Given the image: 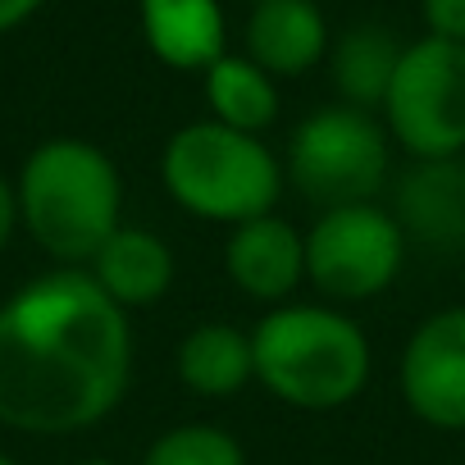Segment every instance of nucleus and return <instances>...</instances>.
Here are the masks:
<instances>
[{
	"mask_svg": "<svg viewBox=\"0 0 465 465\" xmlns=\"http://www.w3.org/2000/svg\"><path fill=\"white\" fill-rule=\"evenodd\" d=\"M133 379V329L87 270H51L0 302V424L74 433L105 420Z\"/></svg>",
	"mask_w": 465,
	"mask_h": 465,
	"instance_id": "nucleus-1",
	"label": "nucleus"
},
{
	"mask_svg": "<svg viewBox=\"0 0 465 465\" xmlns=\"http://www.w3.org/2000/svg\"><path fill=\"white\" fill-rule=\"evenodd\" d=\"M15 205L28 238L60 261V270H87L124 228V178L96 142L51 137L24 160Z\"/></svg>",
	"mask_w": 465,
	"mask_h": 465,
	"instance_id": "nucleus-2",
	"label": "nucleus"
},
{
	"mask_svg": "<svg viewBox=\"0 0 465 465\" xmlns=\"http://www.w3.org/2000/svg\"><path fill=\"white\" fill-rule=\"evenodd\" d=\"M256 383L297 411H338L370 383V338L333 306H274L252 329Z\"/></svg>",
	"mask_w": 465,
	"mask_h": 465,
	"instance_id": "nucleus-3",
	"label": "nucleus"
},
{
	"mask_svg": "<svg viewBox=\"0 0 465 465\" xmlns=\"http://www.w3.org/2000/svg\"><path fill=\"white\" fill-rule=\"evenodd\" d=\"M160 183L187 214L238 228L247 219L274 214L283 164L261 137L201 119L164 142Z\"/></svg>",
	"mask_w": 465,
	"mask_h": 465,
	"instance_id": "nucleus-4",
	"label": "nucleus"
},
{
	"mask_svg": "<svg viewBox=\"0 0 465 465\" xmlns=\"http://www.w3.org/2000/svg\"><path fill=\"white\" fill-rule=\"evenodd\" d=\"M388 128L351 105H324L292 128L288 142V178L292 187L324 210L374 205L388 183Z\"/></svg>",
	"mask_w": 465,
	"mask_h": 465,
	"instance_id": "nucleus-5",
	"label": "nucleus"
},
{
	"mask_svg": "<svg viewBox=\"0 0 465 465\" xmlns=\"http://www.w3.org/2000/svg\"><path fill=\"white\" fill-rule=\"evenodd\" d=\"M383 119L415 160L465 155V46L438 37L411 42L392 74Z\"/></svg>",
	"mask_w": 465,
	"mask_h": 465,
	"instance_id": "nucleus-6",
	"label": "nucleus"
},
{
	"mask_svg": "<svg viewBox=\"0 0 465 465\" xmlns=\"http://www.w3.org/2000/svg\"><path fill=\"white\" fill-rule=\"evenodd\" d=\"M406 232L383 205L324 210L306 232V279L329 302H370L401 274Z\"/></svg>",
	"mask_w": 465,
	"mask_h": 465,
	"instance_id": "nucleus-7",
	"label": "nucleus"
},
{
	"mask_svg": "<svg viewBox=\"0 0 465 465\" xmlns=\"http://www.w3.org/2000/svg\"><path fill=\"white\" fill-rule=\"evenodd\" d=\"M401 397L429 429H465V306H447L401 347Z\"/></svg>",
	"mask_w": 465,
	"mask_h": 465,
	"instance_id": "nucleus-8",
	"label": "nucleus"
},
{
	"mask_svg": "<svg viewBox=\"0 0 465 465\" xmlns=\"http://www.w3.org/2000/svg\"><path fill=\"white\" fill-rule=\"evenodd\" d=\"M223 270L242 297L265 306H288V297L306 279V238L279 214L247 219L228 232Z\"/></svg>",
	"mask_w": 465,
	"mask_h": 465,
	"instance_id": "nucleus-9",
	"label": "nucleus"
},
{
	"mask_svg": "<svg viewBox=\"0 0 465 465\" xmlns=\"http://www.w3.org/2000/svg\"><path fill=\"white\" fill-rule=\"evenodd\" d=\"M392 219L406 242H424L433 252L465 247V155L451 160H415L392 196Z\"/></svg>",
	"mask_w": 465,
	"mask_h": 465,
	"instance_id": "nucleus-10",
	"label": "nucleus"
},
{
	"mask_svg": "<svg viewBox=\"0 0 465 465\" xmlns=\"http://www.w3.org/2000/svg\"><path fill=\"white\" fill-rule=\"evenodd\" d=\"M329 51V24L315 0H261L247 19V60L270 78H302Z\"/></svg>",
	"mask_w": 465,
	"mask_h": 465,
	"instance_id": "nucleus-11",
	"label": "nucleus"
},
{
	"mask_svg": "<svg viewBox=\"0 0 465 465\" xmlns=\"http://www.w3.org/2000/svg\"><path fill=\"white\" fill-rule=\"evenodd\" d=\"M87 274L96 279V288L119 306V311H142L155 306L169 288H173V252L160 232L151 228H119L114 238L92 256Z\"/></svg>",
	"mask_w": 465,
	"mask_h": 465,
	"instance_id": "nucleus-12",
	"label": "nucleus"
},
{
	"mask_svg": "<svg viewBox=\"0 0 465 465\" xmlns=\"http://www.w3.org/2000/svg\"><path fill=\"white\" fill-rule=\"evenodd\" d=\"M142 37L151 55L169 69H210L223 60V10L219 0H142L137 5Z\"/></svg>",
	"mask_w": 465,
	"mask_h": 465,
	"instance_id": "nucleus-13",
	"label": "nucleus"
},
{
	"mask_svg": "<svg viewBox=\"0 0 465 465\" xmlns=\"http://www.w3.org/2000/svg\"><path fill=\"white\" fill-rule=\"evenodd\" d=\"M178 379L201 397H232L256 379L252 333L238 324H196L178 342Z\"/></svg>",
	"mask_w": 465,
	"mask_h": 465,
	"instance_id": "nucleus-14",
	"label": "nucleus"
},
{
	"mask_svg": "<svg viewBox=\"0 0 465 465\" xmlns=\"http://www.w3.org/2000/svg\"><path fill=\"white\" fill-rule=\"evenodd\" d=\"M401 42L379 28V24H361V28H347L333 46V87L342 96V105L351 110H383L388 101V87H392V74L401 64Z\"/></svg>",
	"mask_w": 465,
	"mask_h": 465,
	"instance_id": "nucleus-15",
	"label": "nucleus"
},
{
	"mask_svg": "<svg viewBox=\"0 0 465 465\" xmlns=\"http://www.w3.org/2000/svg\"><path fill=\"white\" fill-rule=\"evenodd\" d=\"M205 101H210L214 124L252 133V137H261L279 119V87L247 55H223L205 69Z\"/></svg>",
	"mask_w": 465,
	"mask_h": 465,
	"instance_id": "nucleus-16",
	"label": "nucleus"
},
{
	"mask_svg": "<svg viewBox=\"0 0 465 465\" xmlns=\"http://www.w3.org/2000/svg\"><path fill=\"white\" fill-rule=\"evenodd\" d=\"M142 465H247V451L219 424H173L146 447Z\"/></svg>",
	"mask_w": 465,
	"mask_h": 465,
	"instance_id": "nucleus-17",
	"label": "nucleus"
},
{
	"mask_svg": "<svg viewBox=\"0 0 465 465\" xmlns=\"http://www.w3.org/2000/svg\"><path fill=\"white\" fill-rule=\"evenodd\" d=\"M420 10H424L429 37L465 46V0H420Z\"/></svg>",
	"mask_w": 465,
	"mask_h": 465,
	"instance_id": "nucleus-18",
	"label": "nucleus"
},
{
	"mask_svg": "<svg viewBox=\"0 0 465 465\" xmlns=\"http://www.w3.org/2000/svg\"><path fill=\"white\" fill-rule=\"evenodd\" d=\"M15 228H19V205H15V183L0 173V252L10 247L15 238Z\"/></svg>",
	"mask_w": 465,
	"mask_h": 465,
	"instance_id": "nucleus-19",
	"label": "nucleus"
},
{
	"mask_svg": "<svg viewBox=\"0 0 465 465\" xmlns=\"http://www.w3.org/2000/svg\"><path fill=\"white\" fill-rule=\"evenodd\" d=\"M46 0H0V33H15L19 24H28Z\"/></svg>",
	"mask_w": 465,
	"mask_h": 465,
	"instance_id": "nucleus-20",
	"label": "nucleus"
},
{
	"mask_svg": "<svg viewBox=\"0 0 465 465\" xmlns=\"http://www.w3.org/2000/svg\"><path fill=\"white\" fill-rule=\"evenodd\" d=\"M78 465H119V460H78Z\"/></svg>",
	"mask_w": 465,
	"mask_h": 465,
	"instance_id": "nucleus-21",
	"label": "nucleus"
},
{
	"mask_svg": "<svg viewBox=\"0 0 465 465\" xmlns=\"http://www.w3.org/2000/svg\"><path fill=\"white\" fill-rule=\"evenodd\" d=\"M0 465H19V460H10V456H5V451H0Z\"/></svg>",
	"mask_w": 465,
	"mask_h": 465,
	"instance_id": "nucleus-22",
	"label": "nucleus"
},
{
	"mask_svg": "<svg viewBox=\"0 0 465 465\" xmlns=\"http://www.w3.org/2000/svg\"><path fill=\"white\" fill-rule=\"evenodd\" d=\"M252 5H261V0H252Z\"/></svg>",
	"mask_w": 465,
	"mask_h": 465,
	"instance_id": "nucleus-23",
	"label": "nucleus"
}]
</instances>
